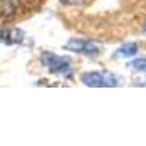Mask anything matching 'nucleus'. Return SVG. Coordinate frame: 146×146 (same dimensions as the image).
<instances>
[{
    "label": "nucleus",
    "instance_id": "nucleus-1",
    "mask_svg": "<svg viewBox=\"0 0 146 146\" xmlns=\"http://www.w3.org/2000/svg\"><path fill=\"white\" fill-rule=\"evenodd\" d=\"M82 82L88 86H115L117 80L115 78L107 75V73H100V72H92V73H85L82 75Z\"/></svg>",
    "mask_w": 146,
    "mask_h": 146
},
{
    "label": "nucleus",
    "instance_id": "nucleus-2",
    "mask_svg": "<svg viewBox=\"0 0 146 146\" xmlns=\"http://www.w3.org/2000/svg\"><path fill=\"white\" fill-rule=\"evenodd\" d=\"M66 48L70 50V51L82 53V54H86V56H95L100 51L96 45H94L89 41H83V40H70L66 44Z\"/></svg>",
    "mask_w": 146,
    "mask_h": 146
},
{
    "label": "nucleus",
    "instance_id": "nucleus-3",
    "mask_svg": "<svg viewBox=\"0 0 146 146\" xmlns=\"http://www.w3.org/2000/svg\"><path fill=\"white\" fill-rule=\"evenodd\" d=\"M22 40H23V32L19 31L18 28L0 29V44L13 45V44H21Z\"/></svg>",
    "mask_w": 146,
    "mask_h": 146
},
{
    "label": "nucleus",
    "instance_id": "nucleus-4",
    "mask_svg": "<svg viewBox=\"0 0 146 146\" xmlns=\"http://www.w3.org/2000/svg\"><path fill=\"white\" fill-rule=\"evenodd\" d=\"M42 63L50 69V72H64L69 67V63L64 58L57 57L51 53H45L42 56Z\"/></svg>",
    "mask_w": 146,
    "mask_h": 146
},
{
    "label": "nucleus",
    "instance_id": "nucleus-5",
    "mask_svg": "<svg viewBox=\"0 0 146 146\" xmlns=\"http://www.w3.org/2000/svg\"><path fill=\"white\" fill-rule=\"evenodd\" d=\"M137 53V45L136 44H126L123 47H120L118 48V51H117V56L120 57H133V56H136Z\"/></svg>",
    "mask_w": 146,
    "mask_h": 146
},
{
    "label": "nucleus",
    "instance_id": "nucleus-6",
    "mask_svg": "<svg viewBox=\"0 0 146 146\" xmlns=\"http://www.w3.org/2000/svg\"><path fill=\"white\" fill-rule=\"evenodd\" d=\"M131 67H135L139 72H146V58H137L131 63Z\"/></svg>",
    "mask_w": 146,
    "mask_h": 146
}]
</instances>
